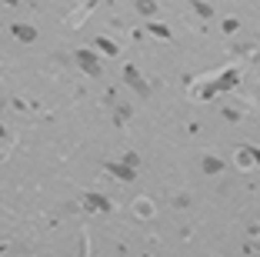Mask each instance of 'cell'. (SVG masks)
<instances>
[{
	"mask_svg": "<svg viewBox=\"0 0 260 257\" xmlns=\"http://www.w3.org/2000/svg\"><path fill=\"white\" fill-rule=\"evenodd\" d=\"M237 80H240V74H237V70H224V77L217 80V84H207V87L200 90V97L207 101V97H214L217 90H230V87H237Z\"/></svg>",
	"mask_w": 260,
	"mask_h": 257,
	"instance_id": "1",
	"label": "cell"
},
{
	"mask_svg": "<svg viewBox=\"0 0 260 257\" xmlns=\"http://www.w3.org/2000/svg\"><path fill=\"white\" fill-rule=\"evenodd\" d=\"M74 57H77V64L87 70L90 77H100V74H103V70H100V60H97V54H93V50H87V47H84V50H77Z\"/></svg>",
	"mask_w": 260,
	"mask_h": 257,
	"instance_id": "2",
	"label": "cell"
},
{
	"mask_svg": "<svg viewBox=\"0 0 260 257\" xmlns=\"http://www.w3.org/2000/svg\"><path fill=\"white\" fill-rule=\"evenodd\" d=\"M84 211H90V214H110L113 211V204L103 197V194H84Z\"/></svg>",
	"mask_w": 260,
	"mask_h": 257,
	"instance_id": "3",
	"label": "cell"
},
{
	"mask_svg": "<svg viewBox=\"0 0 260 257\" xmlns=\"http://www.w3.org/2000/svg\"><path fill=\"white\" fill-rule=\"evenodd\" d=\"M124 80L137 90V94H140V97H150V87L144 84V80H140V74H137V67H134V64H127V67H124Z\"/></svg>",
	"mask_w": 260,
	"mask_h": 257,
	"instance_id": "4",
	"label": "cell"
},
{
	"mask_svg": "<svg viewBox=\"0 0 260 257\" xmlns=\"http://www.w3.org/2000/svg\"><path fill=\"white\" fill-rule=\"evenodd\" d=\"M103 167H107V174H113V177L127 180V184H130V180L137 177V167H130V164H117V160H107Z\"/></svg>",
	"mask_w": 260,
	"mask_h": 257,
	"instance_id": "5",
	"label": "cell"
},
{
	"mask_svg": "<svg viewBox=\"0 0 260 257\" xmlns=\"http://www.w3.org/2000/svg\"><path fill=\"white\" fill-rule=\"evenodd\" d=\"M10 34L20 40V44H34L37 40V30L30 27V23H10Z\"/></svg>",
	"mask_w": 260,
	"mask_h": 257,
	"instance_id": "6",
	"label": "cell"
},
{
	"mask_svg": "<svg viewBox=\"0 0 260 257\" xmlns=\"http://www.w3.org/2000/svg\"><path fill=\"white\" fill-rule=\"evenodd\" d=\"M237 167H240V170H250V167H254V154H250V147H240V150H237Z\"/></svg>",
	"mask_w": 260,
	"mask_h": 257,
	"instance_id": "7",
	"label": "cell"
},
{
	"mask_svg": "<svg viewBox=\"0 0 260 257\" xmlns=\"http://www.w3.org/2000/svg\"><path fill=\"white\" fill-rule=\"evenodd\" d=\"M220 170H224V160H220V157H204V174H220Z\"/></svg>",
	"mask_w": 260,
	"mask_h": 257,
	"instance_id": "8",
	"label": "cell"
},
{
	"mask_svg": "<svg viewBox=\"0 0 260 257\" xmlns=\"http://www.w3.org/2000/svg\"><path fill=\"white\" fill-rule=\"evenodd\" d=\"M147 30H150L154 37H160V40H170V27H167V23H154V20H150Z\"/></svg>",
	"mask_w": 260,
	"mask_h": 257,
	"instance_id": "9",
	"label": "cell"
},
{
	"mask_svg": "<svg viewBox=\"0 0 260 257\" xmlns=\"http://www.w3.org/2000/svg\"><path fill=\"white\" fill-rule=\"evenodd\" d=\"M190 7L200 13L204 20H210V17H214V7H210V3H204V0H190Z\"/></svg>",
	"mask_w": 260,
	"mask_h": 257,
	"instance_id": "10",
	"label": "cell"
},
{
	"mask_svg": "<svg viewBox=\"0 0 260 257\" xmlns=\"http://www.w3.org/2000/svg\"><path fill=\"white\" fill-rule=\"evenodd\" d=\"M137 10L144 13V17H154V10H157V3H154V0H137Z\"/></svg>",
	"mask_w": 260,
	"mask_h": 257,
	"instance_id": "11",
	"label": "cell"
},
{
	"mask_svg": "<svg viewBox=\"0 0 260 257\" xmlns=\"http://www.w3.org/2000/svg\"><path fill=\"white\" fill-rule=\"evenodd\" d=\"M97 47H100V50H103L107 57H113V54H117V44H113V40H107V37H97Z\"/></svg>",
	"mask_w": 260,
	"mask_h": 257,
	"instance_id": "12",
	"label": "cell"
},
{
	"mask_svg": "<svg viewBox=\"0 0 260 257\" xmlns=\"http://www.w3.org/2000/svg\"><path fill=\"white\" fill-rule=\"evenodd\" d=\"M237 27H240L237 17H227V20H224V34H237Z\"/></svg>",
	"mask_w": 260,
	"mask_h": 257,
	"instance_id": "13",
	"label": "cell"
},
{
	"mask_svg": "<svg viewBox=\"0 0 260 257\" xmlns=\"http://www.w3.org/2000/svg\"><path fill=\"white\" fill-rule=\"evenodd\" d=\"M134 207H137V217H150V204L147 201H137Z\"/></svg>",
	"mask_w": 260,
	"mask_h": 257,
	"instance_id": "14",
	"label": "cell"
},
{
	"mask_svg": "<svg viewBox=\"0 0 260 257\" xmlns=\"http://www.w3.org/2000/svg\"><path fill=\"white\" fill-rule=\"evenodd\" d=\"M250 154H254V164H260V147H250Z\"/></svg>",
	"mask_w": 260,
	"mask_h": 257,
	"instance_id": "15",
	"label": "cell"
}]
</instances>
